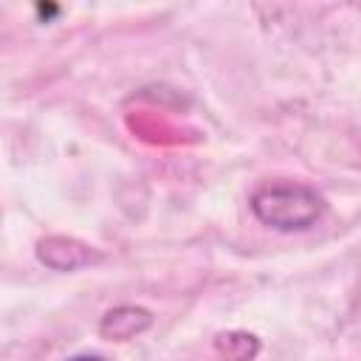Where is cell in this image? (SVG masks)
<instances>
[{"mask_svg": "<svg viewBox=\"0 0 361 361\" xmlns=\"http://www.w3.org/2000/svg\"><path fill=\"white\" fill-rule=\"evenodd\" d=\"M68 361H102V358H96V355H76V358H68Z\"/></svg>", "mask_w": 361, "mask_h": 361, "instance_id": "obj_4", "label": "cell"}, {"mask_svg": "<svg viewBox=\"0 0 361 361\" xmlns=\"http://www.w3.org/2000/svg\"><path fill=\"white\" fill-rule=\"evenodd\" d=\"M251 212L276 231H305L322 217L324 200L302 183H268L251 195Z\"/></svg>", "mask_w": 361, "mask_h": 361, "instance_id": "obj_1", "label": "cell"}, {"mask_svg": "<svg viewBox=\"0 0 361 361\" xmlns=\"http://www.w3.org/2000/svg\"><path fill=\"white\" fill-rule=\"evenodd\" d=\"M149 324H152L149 310H144V307H133V305H124V307L110 310V313L102 319L99 333H102L104 338H113V341H127V338H133L135 333L147 330Z\"/></svg>", "mask_w": 361, "mask_h": 361, "instance_id": "obj_2", "label": "cell"}, {"mask_svg": "<svg viewBox=\"0 0 361 361\" xmlns=\"http://www.w3.org/2000/svg\"><path fill=\"white\" fill-rule=\"evenodd\" d=\"M257 338L248 333H223L217 336V350L226 355V361H251L257 355Z\"/></svg>", "mask_w": 361, "mask_h": 361, "instance_id": "obj_3", "label": "cell"}]
</instances>
